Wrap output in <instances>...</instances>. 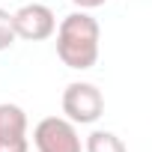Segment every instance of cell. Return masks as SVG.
<instances>
[{"mask_svg": "<svg viewBox=\"0 0 152 152\" xmlns=\"http://www.w3.org/2000/svg\"><path fill=\"white\" fill-rule=\"evenodd\" d=\"M54 33H57V57L63 60V66L78 69V72L96 66L102 30H99V21L87 9L66 15Z\"/></svg>", "mask_w": 152, "mask_h": 152, "instance_id": "cell-1", "label": "cell"}, {"mask_svg": "<svg viewBox=\"0 0 152 152\" xmlns=\"http://www.w3.org/2000/svg\"><path fill=\"white\" fill-rule=\"evenodd\" d=\"M63 113L75 125H90L104 113V96L96 84L75 81L63 90Z\"/></svg>", "mask_w": 152, "mask_h": 152, "instance_id": "cell-2", "label": "cell"}, {"mask_svg": "<svg viewBox=\"0 0 152 152\" xmlns=\"http://www.w3.org/2000/svg\"><path fill=\"white\" fill-rule=\"evenodd\" d=\"M33 143L39 152H84L75 122L66 116H45L33 128Z\"/></svg>", "mask_w": 152, "mask_h": 152, "instance_id": "cell-3", "label": "cell"}, {"mask_svg": "<svg viewBox=\"0 0 152 152\" xmlns=\"http://www.w3.org/2000/svg\"><path fill=\"white\" fill-rule=\"evenodd\" d=\"M12 30H15V39L42 42V39L54 36L57 18H54L51 6H45V3H27L18 12H12Z\"/></svg>", "mask_w": 152, "mask_h": 152, "instance_id": "cell-4", "label": "cell"}, {"mask_svg": "<svg viewBox=\"0 0 152 152\" xmlns=\"http://www.w3.org/2000/svg\"><path fill=\"white\" fill-rule=\"evenodd\" d=\"M0 134H3V137L27 134V113L18 104H9V102L0 104Z\"/></svg>", "mask_w": 152, "mask_h": 152, "instance_id": "cell-5", "label": "cell"}, {"mask_svg": "<svg viewBox=\"0 0 152 152\" xmlns=\"http://www.w3.org/2000/svg\"><path fill=\"white\" fill-rule=\"evenodd\" d=\"M84 149H87V152H128L125 143H122L113 131H93V134L87 137Z\"/></svg>", "mask_w": 152, "mask_h": 152, "instance_id": "cell-6", "label": "cell"}, {"mask_svg": "<svg viewBox=\"0 0 152 152\" xmlns=\"http://www.w3.org/2000/svg\"><path fill=\"white\" fill-rule=\"evenodd\" d=\"M15 45V30H12V15L0 9V51H9Z\"/></svg>", "mask_w": 152, "mask_h": 152, "instance_id": "cell-7", "label": "cell"}, {"mask_svg": "<svg viewBox=\"0 0 152 152\" xmlns=\"http://www.w3.org/2000/svg\"><path fill=\"white\" fill-rule=\"evenodd\" d=\"M0 152H30L27 134H12V137H3V134H0Z\"/></svg>", "mask_w": 152, "mask_h": 152, "instance_id": "cell-8", "label": "cell"}, {"mask_svg": "<svg viewBox=\"0 0 152 152\" xmlns=\"http://www.w3.org/2000/svg\"><path fill=\"white\" fill-rule=\"evenodd\" d=\"M75 6H81V9H99V6H104L107 0H72Z\"/></svg>", "mask_w": 152, "mask_h": 152, "instance_id": "cell-9", "label": "cell"}]
</instances>
